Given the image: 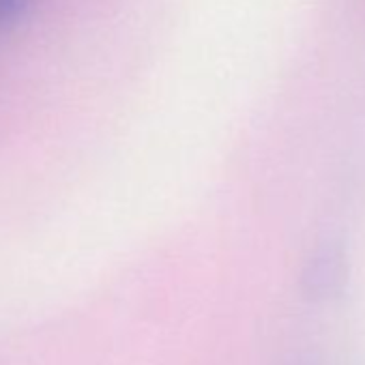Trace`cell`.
Here are the masks:
<instances>
[{
  "label": "cell",
  "instance_id": "1",
  "mask_svg": "<svg viewBox=\"0 0 365 365\" xmlns=\"http://www.w3.org/2000/svg\"><path fill=\"white\" fill-rule=\"evenodd\" d=\"M33 0H0V29H11L31 9Z\"/></svg>",
  "mask_w": 365,
  "mask_h": 365
}]
</instances>
